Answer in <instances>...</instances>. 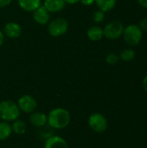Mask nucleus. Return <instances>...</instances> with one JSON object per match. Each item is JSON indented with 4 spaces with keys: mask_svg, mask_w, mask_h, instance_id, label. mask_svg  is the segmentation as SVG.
Segmentation results:
<instances>
[{
    "mask_svg": "<svg viewBox=\"0 0 147 148\" xmlns=\"http://www.w3.org/2000/svg\"><path fill=\"white\" fill-rule=\"evenodd\" d=\"M70 113L63 108H55L47 115V123L51 128L56 130L66 128L70 124Z\"/></svg>",
    "mask_w": 147,
    "mask_h": 148,
    "instance_id": "f257e3e1",
    "label": "nucleus"
},
{
    "mask_svg": "<svg viewBox=\"0 0 147 148\" xmlns=\"http://www.w3.org/2000/svg\"><path fill=\"white\" fill-rule=\"evenodd\" d=\"M20 109L17 104L10 100H4L0 102V119L1 121L10 122L20 116Z\"/></svg>",
    "mask_w": 147,
    "mask_h": 148,
    "instance_id": "f03ea898",
    "label": "nucleus"
},
{
    "mask_svg": "<svg viewBox=\"0 0 147 148\" xmlns=\"http://www.w3.org/2000/svg\"><path fill=\"white\" fill-rule=\"evenodd\" d=\"M122 37L124 42L130 47H135L140 43L143 38V31L138 24H129L124 28Z\"/></svg>",
    "mask_w": 147,
    "mask_h": 148,
    "instance_id": "7ed1b4c3",
    "label": "nucleus"
},
{
    "mask_svg": "<svg viewBox=\"0 0 147 148\" xmlns=\"http://www.w3.org/2000/svg\"><path fill=\"white\" fill-rule=\"evenodd\" d=\"M69 28V23L63 17L55 18L48 23L47 29L49 34L54 37H59L67 33Z\"/></svg>",
    "mask_w": 147,
    "mask_h": 148,
    "instance_id": "20e7f679",
    "label": "nucleus"
},
{
    "mask_svg": "<svg viewBox=\"0 0 147 148\" xmlns=\"http://www.w3.org/2000/svg\"><path fill=\"white\" fill-rule=\"evenodd\" d=\"M124 28L121 22L117 20L111 21L103 28L104 37L109 40H116L122 36Z\"/></svg>",
    "mask_w": 147,
    "mask_h": 148,
    "instance_id": "39448f33",
    "label": "nucleus"
},
{
    "mask_svg": "<svg viewBox=\"0 0 147 148\" xmlns=\"http://www.w3.org/2000/svg\"><path fill=\"white\" fill-rule=\"evenodd\" d=\"M88 127L95 133H104L107 128V120L101 113L92 114L88 120Z\"/></svg>",
    "mask_w": 147,
    "mask_h": 148,
    "instance_id": "423d86ee",
    "label": "nucleus"
},
{
    "mask_svg": "<svg viewBox=\"0 0 147 148\" xmlns=\"http://www.w3.org/2000/svg\"><path fill=\"white\" fill-rule=\"evenodd\" d=\"M20 111L25 113V114H31L34 111H36V108L37 107V102L36 99L29 95H22L17 102H16Z\"/></svg>",
    "mask_w": 147,
    "mask_h": 148,
    "instance_id": "0eeeda50",
    "label": "nucleus"
},
{
    "mask_svg": "<svg viewBox=\"0 0 147 148\" xmlns=\"http://www.w3.org/2000/svg\"><path fill=\"white\" fill-rule=\"evenodd\" d=\"M32 17L33 20L40 24V25H46L50 21V12L42 4L40 7H38L36 10L32 12Z\"/></svg>",
    "mask_w": 147,
    "mask_h": 148,
    "instance_id": "6e6552de",
    "label": "nucleus"
},
{
    "mask_svg": "<svg viewBox=\"0 0 147 148\" xmlns=\"http://www.w3.org/2000/svg\"><path fill=\"white\" fill-rule=\"evenodd\" d=\"M22 31H23L22 26L16 22L6 23L3 29L4 36L11 39H16L19 37L22 34Z\"/></svg>",
    "mask_w": 147,
    "mask_h": 148,
    "instance_id": "1a4fd4ad",
    "label": "nucleus"
},
{
    "mask_svg": "<svg viewBox=\"0 0 147 148\" xmlns=\"http://www.w3.org/2000/svg\"><path fill=\"white\" fill-rule=\"evenodd\" d=\"M44 148H69V146L68 142L61 136L52 135L46 140Z\"/></svg>",
    "mask_w": 147,
    "mask_h": 148,
    "instance_id": "9d476101",
    "label": "nucleus"
},
{
    "mask_svg": "<svg viewBox=\"0 0 147 148\" xmlns=\"http://www.w3.org/2000/svg\"><path fill=\"white\" fill-rule=\"evenodd\" d=\"M42 5L50 13L60 12L66 7V3L63 0H43Z\"/></svg>",
    "mask_w": 147,
    "mask_h": 148,
    "instance_id": "9b49d317",
    "label": "nucleus"
},
{
    "mask_svg": "<svg viewBox=\"0 0 147 148\" xmlns=\"http://www.w3.org/2000/svg\"><path fill=\"white\" fill-rule=\"evenodd\" d=\"M29 122L35 127H42L47 124V115L44 113L34 111L29 115Z\"/></svg>",
    "mask_w": 147,
    "mask_h": 148,
    "instance_id": "f8f14e48",
    "label": "nucleus"
},
{
    "mask_svg": "<svg viewBox=\"0 0 147 148\" xmlns=\"http://www.w3.org/2000/svg\"><path fill=\"white\" fill-rule=\"evenodd\" d=\"M19 7L27 12H33L42 4V0H17Z\"/></svg>",
    "mask_w": 147,
    "mask_h": 148,
    "instance_id": "ddd939ff",
    "label": "nucleus"
},
{
    "mask_svg": "<svg viewBox=\"0 0 147 148\" xmlns=\"http://www.w3.org/2000/svg\"><path fill=\"white\" fill-rule=\"evenodd\" d=\"M88 38L92 42H98L101 41L104 37L103 29L98 25L91 26L87 31Z\"/></svg>",
    "mask_w": 147,
    "mask_h": 148,
    "instance_id": "4468645a",
    "label": "nucleus"
},
{
    "mask_svg": "<svg viewBox=\"0 0 147 148\" xmlns=\"http://www.w3.org/2000/svg\"><path fill=\"white\" fill-rule=\"evenodd\" d=\"M117 0H94L98 9L106 12L111 11L116 5Z\"/></svg>",
    "mask_w": 147,
    "mask_h": 148,
    "instance_id": "2eb2a0df",
    "label": "nucleus"
},
{
    "mask_svg": "<svg viewBox=\"0 0 147 148\" xmlns=\"http://www.w3.org/2000/svg\"><path fill=\"white\" fill-rule=\"evenodd\" d=\"M12 132L17 135H23L27 131V124L24 121L16 119V121H12L11 125Z\"/></svg>",
    "mask_w": 147,
    "mask_h": 148,
    "instance_id": "dca6fc26",
    "label": "nucleus"
},
{
    "mask_svg": "<svg viewBox=\"0 0 147 148\" xmlns=\"http://www.w3.org/2000/svg\"><path fill=\"white\" fill-rule=\"evenodd\" d=\"M11 125L7 121H0V141L5 140L10 137L12 134Z\"/></svg>",
    "mask_w": 147,
    "mask_h": 148,
    "instance_id": "f3484780",
    "label": "nucleus"
},
{
    "mask_svg": "<svg viewBox=\"0 0 147 148\" xmlns=\"http://www.w3.org/2000/svg\"><path fill=\"white\" fill-rule=\"evenodd\" d=\"M136 56V53L134 51V49H131V48H127L123 49L120 55H119V58L120 60L123 61V62H130L133 61Z\"/></svg>",
    "mask_w": 147,
    "mask_h": 148,
    "instance_id": "a211bd4d",
    "label": "nucleus"
},
{
    "mask_svg": "<svg viewBox=\"0 0 147 148\" xmlns=\"http://www.w3.org/2000/svg\"><path fill=\"white\" fill-rule=\"evenodd\" d=\"M105 17H106V13L101 10H95L94 13H93V16H92V18L94 20V23H102L104 20H105Z\"/></svg>",
    "mask_w": 147,
    "mask_h": 148,
    "instance_id": "6ab92c4d",
    "label": "nucleus"
},
{
    "mask_svg": "<svg viewBox=\"0 0 147 148\" xmlns=\"http://www.w3.org/2000/svg\"><path fill=\"white\" fill-rule=\"evenodd\" d=\"M119 60H120L119 55H117L115 53H109L106 56V62L109 65H115L116 63H118Z\"/></svg>",
    "mask_w": 147,
    "mask_h": 148,
    "instance_id": "aec40b11",
    "label": "nucleus"
},
{
    "mask_svg": "<svg viewBox=\"0 0 147 148\" xmlns=\"http://www.w3.org/2000/svg\"><path fill=\"white\" fill-rule=\"evenodd\" d=\"M139 26V28L141 29V30L143 32H146L147 31V17H144L143 19H141V21L139 22V23L138 24Z\"/></svg>",
    "mask_w": 147,
    "mask_h": 148,
    "instance_id": "412c9836",
    "label": "nucleus"
},
{
    "mask_svg": "<svg viewBox=\"0 0 147 148\" xmlns=\"http://www.w3.org/2000/svg\"><path fill=\"white\" fill-rule=\"evenodd\" d=\"M12 3V0H0V9L8 7Z\"/></svg>",
    "mask_w": 147,
    "mask_h": 148,
    "instance_id": "4be33fe9",
    "label": "nucleus"
},
{
    "mask_svg": "<svg viewBox=\"0 0 147 148\" xmlns=\"http://www.w3.org/2000/svg\"><path fill=\"white\" fill-rule=\"evenodd\" d=\"M84 6H91L94 3V0H80V2Z\"/></svg>",
    "mask_w": 147,
    "mask_h": 148,
    "instance_id": "5701e85b",
    "label": "nucleus"
},
{
    "mask_svg": "<svg viewBox=\"0 0 147 148\" xmlns=\"http://www.w3.org/2000/svg\"><path fill=\"white\" fill-rule=\"evenodd\" d=\"M4 37H5V36H4V34H3V30L0 29V48L3 46V42H4Z\"/></svg>",
    "mask_w": 147,
    "mask_h": 148,
    "instance_id": "b1692460",
    "label": "nucleus"
},
{
    "mask_svg": "<svg viewBox=\"0 0 147 148\" xmlns=\"http://www.w3.org/2000/svg\"><path fill=\"white\" fill-rule=\"evenodd\" d=\"M142 87H143V89L147 93V75L144 77L142 81Z\"/></svg>",
    "mask_w": 147,
    "mask_h": 148,
    "instance_id": "393cba45",
    "label": "nucleus"
},
{
    "mask_svg": "<svg viewBox=\"0 0 147 148\" xmlns=\"http://www.w3.org/2000/svg\"><path fill=\"white\" fill-rule=\"evenodd\" d=\"M138 3L141 7L147 9V0H138Z\"/></svg>",
    "mask_w": 147,
    "mask_h": 148,
    "instance_id": "a878e982",
    "label": "nucleus"
},
{
    "mask_svg": "<svg viewBox=\"0 0 147 148\" xmlns=\"http://www.w3.org/2000/svg\"><path fill=\"white\" fill-rule=\"evenodd\" d=\"M66 4H75L80 2V0H63Z\"/></svg>",
    "mask_w": 147,
    "mask_h": 148,
    "instance_id": "bb28decb",
    "label": "nucleus"
}]
</instances>
